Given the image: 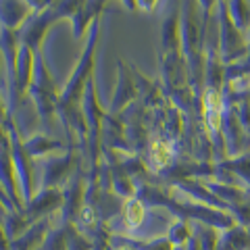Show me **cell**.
Instances as JSON below:
<instances>
[{
	"instance_id": "obj_2",
	"label": "cell",
	"mask_w": 250,
	"mask_h": 250,
	"mask_svg": "<svg viewBox=\"0 0 250 250\" xmlns=\"http://www.w3.org/2000/svg\"><path fill=\"white\" fill-rule=\"evenodd\" d=\"M127 221L131 225H138L140 221H142V207L138 205V202H131L129 208H127Z\"/></svg>"
},
{
	"instance_id": "obj_1",
	"label": "cell",
	"mask_w": 250,
	"mask_h": 250,
	"mask_svg": "<svg viewBox=\"0 0 250 250\" xmlns=\"http://www.w3.org/2000/svg\"><path fill=\"white\" fill-rule=\"evenodd\" d=\"M150 159L156 167H165L171 159V148L165 142H154L150 146Z\"/></svg>"
}]
</instances>
